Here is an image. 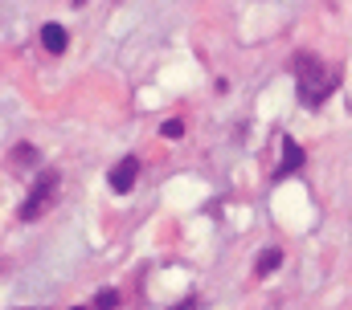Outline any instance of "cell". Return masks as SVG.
<instances>
[{"mask_svg":"<svg viewBox=\"0 0 352 310\" xmlns=\"http://www.w3.org/2000/svg\"><path fill=\"white\" fill-rule=\"evenodd\" d=\"M12 167H37V147H33V143H16Z\"/></svg>","mask_w":352,"mask_h":310,"instance_id":"7","label":"cell"},{"mask_svg":"<svg viewBox=\"0 0 352 310\" xmlns=\"http://www.w3.org/2000/svg\"><path fill=\"white\" fill-rule=\"evenodd\" d=\"M197 307V302H192V298H184V302H180V307H173V310H192Z\"/></svg>","mask_w":352,"mask_h":310,"instance_id":"10","label":"cell"},{"mask_svg":"<svg viewBox=\"0 0 352 310\" xmlns=\"http://www.w3.org/2000/svg\"><path fill=\"white\" fill-rule=\"evenodd\" d=\"M41 45H45L50 53H66V49H70V33L50 21V25H41Z\"/></svg>","mask_w":352,"mask_h":310,"instance_id":"5","label":"cell"},{"mask_svg":"<svg viewBox=\"0 0 352 310\" xmlns=\"http://www.w3.org/2000/svg\"><path fill=\"white\" fill-rule=\"evenodd\" d=\"M70 310H87V307H70Z\"/></svg>","mask_w":352,"mask_h":310,"instance_id":"11","label":"cell"},{"mask_svg":"<svg viewBox=\"0 0 352 310\" xmlns=\"http://www.w3.org/2000/svg\"><path fill=\"white\" fill-rule=\"evenodd\" d=\"M58 196V171L54 167H45L41 176H37V184H33V192L25 196V204H21V221H37L45 208H50V200Z\"/></svg>","mask_w":352,"mask_h":310,"instance_id":"2","label":"cell"},{"mask_svg":"<svg viewBox=\"0 0 352 310\" xmlns=\"http://www.w3.org/2000/svg\"><path fill=\"white\" fill-rule=\"evenodd\" d=\"M160 135H164V139H180V135H184V123H180V119H168V123L160 127Z\"/></svg>","mask_w":352,"mask_h":310,"instance_id":"9","label":"cell"},{"mask_svg":"<svg viewBox=\"0 0 352 310\" xmlns=\"http://www.w3.org/2000/svg\"><path fill=\"white\" fill-rule=\"evenodd\" d=\"M107 180H111V188H115V192H131V188H135V180H140V159H135V155H123V159L111 167V176H107Z\"/></svg>","mask_w":352,"mask_h":310,"instance_id":"3","label":"cell"},{"mask_svg":"<svg viewBox=\"0 0 352 310\" xmlns=\"http://www.w3.org/2000/svg\"><path fill=\"white\" fill-rule=\"evenodd\" d=\"M291 70H295V86H299V102L303 106H324L332 94H336V74L316 58V53H307V49H299L295 58H291Z\"/></svg>","mask_w":352,"mask_h":310,"instance_id":"1","label":"cell"},{"mask_svg":"<svg viewBox=\"0 0 352 310\" xmlns=\"http://www.w3.org/2000/svg\"><path fill=\"white\" fill-rule=\"evenodd\" d=\"M119 307V294H115V290H98V294H94V310H115Z\"/></svg>","mask_w":352,"mask_h":310,"instance_id":"8","label":"cell"},{"mask_svg":"<svg viewBox=\"0 0 352 310\" xmlns=\"http://www.w3.org/2000/svg\"><path fill=\"white\" fill-rule=\"evenodd\" d=\"M278 265H283V249H266V253H258V261H254V274L266 278V274H274Z\"/></svg>","mask_w":352,"mask_h":310,"instance_id":"6","label":"cell"},{"mask_svg":"<svg viewBox=\"0 0 352 310\" xmlns=\"http://www.w3.org/2000/svg\"><path fill=\"white\" fill-rule=\"evenodd\" d=\"M303 159H307V155H303V147H299L295 139H283V163L274 167V180H283V176L299 171V167H303Z\"/></svg>","mask_w":352,"mask_h":310,"instance_id":"4","label":"cell"},{"mask_svg":"<svg viewBox=\"0 0 352 310\" xmlns=\"http://www.w3.org/2000/svg\"><path fill=\"white\" fill-rule=\"evenodd\" d=\"M74 4H87V0H74Z\"/></svg>","mask_w":352,"mask_h":310,"instance_id":"12","label":"cell"}]
</instances>
